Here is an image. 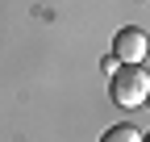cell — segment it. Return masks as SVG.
<instances>
[{
    "instance_id": "1",
    "label": "cell",
    "mask_w": 150,
    "mask_h": 142,
    "mask_svg": "<svg viewBox=\"0 0 150 142\" xmlns=\"http://www.w3.org/2000/svg\"><path fill=\"white\" fill-rule=\"evenodd\" d=\"M150 92V75L142 63H125L112 71V100L121 104V109H142V100Z\"/></svg>"
},
{
    "instance_id": "3",
    "label": "cell",
    "mask_w": 150,
    "mask_h": 142,
    "mask_svg": "<svg viewBox=\"0 0 150 142\" xmlns=\"http://www.w3.org/2000/svg\"><path fill=\"white\" fill-rule=\"evenodd\" d=\"M100 142H142V130H134V126H112Z\"/></svg>"
},
{
    "instance_id": "2",
    "label": "cell",
    "mask_w": 150,
    "mask_h": 142,
    "mask_svg": "<svg viewBox=\"0 0 150 142\" xmlns=\"http://www.w3.org/2000/svg\"><path fill=\"white\" fill-rule=\"evenodd\" d=\"M112 59L117 63H142L146 59V33L138 25H129L117 33V50H112Z\"/></svg>"
}]
</instances>
